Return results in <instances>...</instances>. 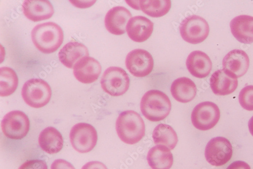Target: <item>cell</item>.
Listing matches in <instances>:
<instances>
[{"instance_id":"4dcf8cb0","label":"cell","mask_w":253,"mask_h":169,"mask_svg":"<svg viewBox=\"0 0 253 169\" xmlns=\"http://www.w3.org/2000/svg\"><path fill=\"white\" fill-rule=\"evenodd\" d=\"M226 169H251V168L246 162L238 161L231 163Z\"/></svg>"},{"instance_id":"9a60e30c","label":"cell","mask_w":253,"mask_h":169,"mask_svg":"<svg viewBox=\"0 0 253 169\" xmlns=\"http://www.w3.org/2000/svg\"><path fill=\"white\" fill-rule=\"evenodd\" d=\"M22 8L25 16L34 22L48 19L54 13L53 5L47 0H26Z\"/></svg>"},{"instance_id":"603a6c76","label":"cell","mask_w":253,"mask_h":169,"mask_svg":"<svg viewBox=\"0 0 253 169\" xmlns=\"http://www.w3.org/2000/svg\"><path fill=\"white\" fill-rule=\"evenodd\" d=\"M147 160L152 169H170L173 164V157L165 146L157 145L149 151Z\"/></svg>"},{"instance_id":"9c48e42d","label":"cell","mask_w":253,"mask_h":169,"mask_svg":"<svg viewBox=\"0 0 253 169\" xmlns=\"http://www.w3.org/2000/svg\"><path fill=\"white\" fill-rule=\"evenodd\" d=\"M1 128L6 137L14 140L22 139L27 136L30 130V120L24 112L13 111L4 117Z\"/></svg>"},{"instance_id":"e0dca14e","label":"cell","mask_w":253,"mask_h":169,"mask_svg":"<svg viewBox=\"0 0 253 169\" xmlns=\"http://www.w3.org/2000/svg\"><path fill=\"white\" fill-rule=\"evenodd\" d=\"M224 70L234 74L237 78L244 76L250 65L247 54L243 50L235 49L230 51L224 57L222 61Z\"/></svg>"},{"instance_id":"d4e9b609","label":"cell","mask_w":253,"mask_h":169,"mask_svg":"<svg viewBox=\"0 0 253 169\" xmlns=\"http://www.w3.org/2000/svg\"><path fill=\"white\" fill-rule=\"evenodd\" d=\"M18 78L15 72L11 68L2 67L0 69V95L9 96L16 90Z\"/></svg>"},{"instance_id":"7a4b0ae2","label":"cell","mask_w":253,"mask_h":169,"mask_svg":"<svg viewBox=\"0 0 253 169\" xmlns=\"http://www.w3.org/2000/svg\"><path fill=\"white\" fill-rule=\"evenodd\" d=\"M116 129L120 139L130 145L139 142L144 136L145 126L140 115L134 111H126L119 116Z\"/></svg>"},{"instance_id":"7c38bea8","label":"cell","mask_w":253,"mask_h":169,"mask_svg":"<svg viewBox=\"0 0 253 169\" xmlns=\"http://www.w3.org/2000/svg\"><path fill=\"white\" fill-rule=\"evenodd\" d=\"M76 79L83 84H91L98 79L102 68L100 63L95 58L87 56L82 58L73 68Z\"/></svg>"},{"instance_id":"ffe728a7","label":"cell","mask_w":253,"mask_h":169,"mask_svg":"<svg viewBox=\"0 0 253 169\" xmlns=\"http://www.w3.org/2000/svg\"><path fill=\"white\" fill-rule=\"evenodd\" d=\"M89 55V51L86 46L78 42H71L60 49L58 58L65 67L73 69L79 60Z\"/></svg>"},{"instance_id":"6da1fadb","label":"cell","mask_w":253,"mask_h":169,"mask_svg":"<svg viewBox=\"0 0 253 169\" xmlns=\"http://www.w3.org/2000/svg\"><path fill=\"white\" fill-rule=\"evenodd\" d=\"M34 45L40 52L50 54L55 52L63 43V30L57 24L47 22L35 26L31 32Z\"/></svg>"},{"instance_id":"f546056e","label":"cell","mask_w":253,"mask_h":169,"mask_svg":"<svg viewBox=\"0 0 253 169\" xmlns=\"http://www.w3.org/2000/svg\"><path fill=\"white\" fill-rule=\"evenodd\" d=\"M82 169H108L103 163L98 161H91L84 165Z\"/></svg>"},{"instance_id":"4fadbf2b","label":"cell","mask_w":253,"mask_h":169,"mask_svg":"<svg viewBox=\"0 0 253 169\" xmlns=\"http://www.w3.org/2000/svg\"><path fill=\"white\" fill-rule=\"evenodd\" d=\"M210 83L213 92L219 96L233 93L238 86L236 76L224 69L215 72L211 77Z\"/></svg>"},{"instance_id":"2e32d148","label":"cell","mask_w":253,"mask_h":169,"mask_svg":"<svg viewBox=\"0 0 253 169\" xmlns=\"http://www.w3.org/2000/svg\"><path fill=\"white\" fill-rule=\"evenodd\" d=\"M126 32L133 41L141 43L151 37L154 30V24L149 19L142 16L132 17L126 25Z\"/></svg>"},{"instance_id":"d6986e66","label":"cell","mask_w":253,"mask_h":169,"mask_svg":"<svg viewBox=\"0 0 253 169\" xmlns=\"http://www.w3.org/2000/svg\"><path fill=\"white\" fill-rule=\"evenodd\" d=\"M232 34L241 43H253V17L242 15L232 19L230 24Z\"/></svg>"},{"instance_id":"3957f363","label":"cell","mask_w":253,"mask_h":169,"mask_svg":"<svg viewBox=\"0 0 253 169\" xmlns=\"http://www.w3.org/2000/svg\"><path fill=\"white\" fill-rule=\"evenodd\" d=\"M172 104L164 92L152 90L146 92L140 102V110L144 117L152 122H159L169 115Z\"/></svg>"},{"instance_id":"44dd1931","label":"cell","mask_w":253,"mask_h":169,"mask_svg":"<svg viewBox=\"0 0 253 169\" xmlns=\"http://www.w3.org/2000/svg\"><path fill=\"white\" fill-rule=\"evenodd\" d=\"M197 92L195 83L188 78L181 77L172 84L171 92L173 98L178 102L188 103L196 97Z\"/></svg>"},{"instance_id":"f1b7e54d","label":"cell","mask_w":253,"mask_h":169,"mask_svg":"<svg viewBox=\"0 0 253 169\" xmlns=\"http://www.w3.org/2000/svg\"><path fill=\"white\" fill-rule=\"evenodd\" d=\"M51 169H75L70 162L63 159L55 160L51 165Z\"/></svg>"},{"instance_id":"5b68a950","label":"cell","mask_w":253,"mask_h":169,"mask_svg":"<svg viewBox=\"0 0 253 169\" xmlns=\"http://www.w3.org/2000/svg\"><path fill=\"white\" fill-rule=\"evenodd\" d=\"M100 83L105 92L112 96H120L129 89L130 78L124 69L112 67L105 71Z\"/></svg>"},{"instance_id":"1f68e13d","label":"cell","mask_w":253,"mask_h":169,"mask_svg":"<svg viewBox=\"0 0 253 169\" xmlns=\"http://www.w3.org/2000/svg\"><path fill=\"white\" fill-rule=\"evenodd\" d=\"M248 127L250 132L253 136V116L250 119L249 121Z\"/></svg>"},{"instance_id":"52a82bcc","label":"cell","mask_w":253,"mask_h":169,"mask_svg":"<svg viewBox=\"0 0 253 169\" xmlns=\"http://www.w3.org/2000/svg\"><path fill=\"white\" fill-rule=\"evenodd\" d=\"M209 32L207 21L198 15L185 18L180 26V33L182 39L190 44L202 43L209 36Z\"/></svg>"},{"instance_id":"277c9868","label":"cell","mask_w":253,"mask_h":169,"mask_svg":"<svg viewBox=\"0 0 253 169\" xmlns=\"http://www.w3.org/2000/svg\"><path fill=\"white\" fill-rule=\"evenodd\" d=\"M22 95L30 107L43 108L50 100L52 90L48 83L40 79H32L27 81L22 88Z\"/></svg>"},{"instance_id":"ba28073f","label":"cell","mask_w":253,"mask_h":169,"mask_svg":"<svg viewBox=\"0 0 253 169\" xmlns=\"http://www.w3.org/2000/svg\"><path fill=\"white\" fill-rule=\"evenodd\" d=\"M220 118V111L215 103L206 101L198 104L194 109L191 116L193 125L202 131L212 129Z\"/></svg>"},{"instance_id":"8992f818","label":"cell","mask_w":253,"mask_h":169,"mask_svg":"<svg viewBox=\"0 0 253 169\" xmlns=\"http://www.w3.org/2000/svg\"><path fill=\"white\" fill-rule=\"evenodd\" d=\"M70 138L72 146L77 152L85 154L91 152L95 147L98 135L93 126L80 123L73 127Z\"/></svg>"},{"instance_id":"4316f807","label":"cell","mask_w":253,"mask_h":169,"mask_svg":"<svg viewBox=\"0 0 253 169\" xmlns=\"http://www.w3.org/2000/svg\"><path fill=\"white\" fill-rule=\"evenodd\" d=\"M239 99L242 107L247 111H253V85L247 86L240 92Z\"/></svg>"},{"instance_id":"5bb4252c","label":"cell","mask_w":253,"mask_h":169,"mask_svg":"<svg viewBox=\"0 0 253 169\" xmlns=\"http://www.w3.org/2000/svg\"><path fill=\"white\" fill-rule=\"evenodd\" d=\"M131 17V12L125 7H113L105 15V27L108 32L113 35H123L126 32V25Z\"/></svg>"},{"instance_id":"484cf974","label":"cell","mask_w":253,"mask_h":169,"mask_svg":"<svg viewBox=\"0 0 253 169\" xmlns=\"http://www.w3.org/2000/svg\"><path fill=\"white\" fill-rule=\"evenodd\" d=\"M140 9L146 14L153 17H160L165 15L171 9L170 0L163 1H139Z\"/></svg>"},{"instance_id":"ac0fdd59","label":"cell","mask_w":253,"mask_h":169,"mask_svg":"<svg viewBox=\"0 0 253 169\" xmlns=\"http://www.w3.org/2000/svg\"><path fill=\"white\" fill-rule=\"evenodd\" d=\"M186 65L189 72L198 78L207 77L212 69V62L209 56L201 51H194L188 56Z\"/></svg>"},{"instance_id":"30bf717a","label":"cell","mask_w":253,"mask_h":169,"mask_svg":"<svg viewBox=\"0 0 253 169\" xmlns=\"http://www.w3.org/2000/svg\"><path fill=\"white\" fill-rule=\"evenodd\" d=\"M233 146L230 141L222 137L211 139L206 145L205 156L207 161L213 166L225 165L233 156Z\"/></svg>"},{"instance_id":"cb8c5ba5","label":"cell","mask_w":253,"mask_h":169,"mask_svg":"<svg viewBox=\"0 0 253 169\" xmlns=\"http://www.w3.org/2000/svg\"><path fill=\"white\" fill-rule=\"evenodd\" d=\"M154 143L164 145L170 150H173L176 146L178 139L177 135L171 126L161 124L155 128L153 133Z\"/></svg>"},{"instance_id":"7402d4cb","label":"cell","mask_w":253,"mask_h":169,"mask_svg":"<svg viewBox=\"0 0 253 169\" xmlns=\"http://www.w3.org/2000/svg\"><path fill=\"white\" fill-rule=\"evenodd\" d=\"M39 144L42 150L46 153L55 154L62 150L63 138L56 128L53 127H48L40 133Z\"/></svg>"},{"instance_id":"83f0119b","label":"cell","mask_w":253,"mask_h":169,"mask_svg":"<svg viewBox=\"0 0 253 169\" xmlns=\"http://www.w3.org/2000/svg\"><path fill=\"white\" fill-rule=\"evenodd\" d=\"M18 169H48V167L44 161L33 160L26 161Z\"/></svg>"},{"instance_id":"8fae6325","label":"cell","mask_w":253,"mask_h":169,"mask_svg":"<svg viewBox=\"0 0 253 169\" xmlns=\"http://www.w3.org/2000/svg\"><path fill=\"white\" fill-rule=\"evenodd\" d=\"M125 63L129 72L138 78L148 76L152 72L154 65L151 53L141 49L130 52L126 56Z\"/></svg>"}]
</instances>
